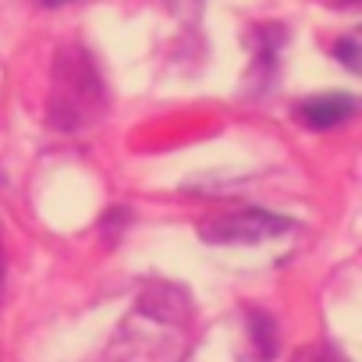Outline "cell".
I'll use <instances>...</instances> for the list:
<instances>
[{
  "label": "cell",
  "instance_id": "cell-4",
  "mask_svg": "<svg viewBox=\"0 0 362 362\" xmlns=\"http://www.w3.org/2000/svg\"><path fill=\"white\" fill-rule=\"evenodd\" d=\"M40 4H50V8H57V4H68V0H40Z\"/></svg>",
  "mask_w": 362,
  "mask_h": 362
},
{
  "label": "cell",
  "instance_id": "cell-1",
  "mask_svg": "<svg viewBox=\"0 0 362 362\" xmlns=\"http://www.w3.org/2000/svg\"><path fill=\"white\" fill-rule=\"evenodd\" d=\"M288 228V221L270 217V214H238L228 221H217V228H206L210 242H259L270 235H281Z\"/></svg>",
  "mask_w": 362,
  "mask_h": 362
},
{
  "label": "cell",
  "instance_id": "cell-5",
  "mask_svg": "<svg viewBox=\"0 0 362 362\" xmlns=\"http://www.w3.org/2000/svg\"><path fill=\"white\" fill-rule=\"evenodd\" d=\"M344 4H351V0H344Z\"/></svg>",
  "mask_w": 362,
  "mask_h": 362
},
{
  "label": "cell",
  "instance_id": "cell-3",
  "mask_svg": "<svg viewBox=\"0 0 362 362\" xmlns=\"http://www.w3.org/2000/svg\"><path fill=\"white\" fill-rule=\"evenodd\" d=\"M295 362H348L337 348H327V344H313V348H302L295 355Z\"/></svg>",
  "mask_w": 362,
  "mask_h": 362
},
{
  "label": "cell",
  "instance_id": "cell-2",
  "mask_svg": "<svg viewBox=\"0 0 362 362\" xmlns=\"http://www.w3.org/2000/svg\"><path fill=\"white\" fill-rule=\"evenodd\" d=\"M351 114H355V100L344 93H327L298 107V121L309 128H334V124H344Z\"/></svg>",
  "mask_w": 362,
  "mask_h": 362
}]
</instances>
